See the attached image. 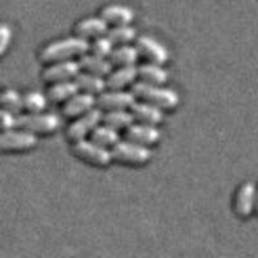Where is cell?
Returning a JSON list of instances; mask_svg holds the SVG:
<instances>
[{
	"label": "cell",
	"instance_id": "1",
	"mask_svg": "<svg viewBox=\"0 0 258 258\" xmlns=\"http://www.w3.org/2000/svg\"><path fill=\"white\" fill-rule=\"evenodd\" d=\"M91 44L88 40L74 36V38L61 39V40L53 41L47 47L43 48L39 54V59L44 64H54L58 62L73 61L75 57H83L89 52Z\"/></svg>",
	"mask_w": 258,
	"mask_h": 258
},
{
	"label": "cell",
	"instance_id": "2",
	"mask_svg": "<svg viewBox=\"0 0 258 258\" xmlns=\"http://www.w3.org/2000/svg\"><path fill=\"white\" fill-rule=\"evenodd\" d=\"M131 92L136 97V100L154 105L161 110H173L179 103L178 93L161 85L137 82L132 85Z\"/></svg>",
	"mask_w": 258,
	"mask_h": 258
},
{
	"label": "cell",
	"instance_id": "3",
	"mask_svg": "<svg viewBox=\"0 0 258 258\" xmlns=\"http://www.w3.org/2000/svg\"><path fill=\"white\" fill-rule=\"evenodd\" d=\"M71 153L87 164L100 168L107 167L114 160L111 150L94 144L92 140H82V141L74 142L71 146Z\"/></svg>",
	"mask_w": 258,
	"mask_h": 258
},
{
	"label": "cell",
	"instance_id": "4",
	"mask_svg": "<svg viewBox=\"0 0 258 258\" xmlns=\"http://www.w3.org/2000/svg\"><path fill=\"white\" fill-rule=\"evenodd\" d=\"M61 120L54 114H24L17 116V128L32 135H49L59 128Z\"/></svg>",
	"mask_w": 258,
	"mask_h": 258
},
{
	"label": "cell",
	"instance_id": "5",
	"mask_svg": "<svg viewBox=\"0 0 258 258\" xmlns=\"http://www.w3.org/2000/svg\"><path fill=\"white\" fill-rule=\"evenodd\" d=\"M111 154L114 160L119 161L121 164L129 165L146 164L153 156V153L149 147L141 146V145H137L128 140L115 145L111 149Z\"/></svg>",
	"mask_w": 258,
	"mask_h": 258
},
{
	"label": "cell",
	"instance_id": "6",
	"mask_svg": "<svg viewBox=\"0 0 258 258\" xmlns=\"http://www.w3.org/2000/svg\"><path fill=\"white\" fill-rule=\"evenodd\" d=\"M102 110L98 109V107L87 112L83 116L77 117L75 120L69 124L68 129H66V137L73 144L85 140L87 136L92 135L94 129L102 123Z\"/></svg>",
	"mask_w": 258,
	"mask_h": 258
},
{
	"label": "cell",
	"instance_id": "7",
	"mask_svg": "<svg viewBox=\"0 0 258 258\" xmlns=\"http://www.w3.org/2000/svg\"><path fill=\"white\" fill-rule=\"evenodd\" d=\"M38 145V137L22 129H12L2 133L0 136V149L6 153H20L27 151Z\"/></svg>",
	"mask_w": 258,
	"mask_h": 258
},
{
	"label": "cell",
	"instance_id": "8",
	"mask_svg": "<svg viewBox=\"0 0 258 258\" xmlns=\"http://www.w3.org/2000/svg\"><path fill=\"white\" fill-rule=\"evenodd\" d=\"M82 69L79 66V62L77 61H66L58 62V63L49 64L43 73L41 78L48 84H58L63 82H71L75 80L80 74Z\"/></svg>",
	"mask_w": 258,
	"mask_h": 258
},
{
	"label": "cell",
	"instance_id": "9",
	"mask_svg": "<svg viewBox=\"0 0 258 258\" xmlns=\"http://www.w3.org/2000/svg\"><path fill=\"white\" fill-rule=\"evenodd\" d=\"M136 48H137L140 57L146 59L147 63L161 66L169 58L167 48L163 47L158 40L150 38V36H140L136 41Z\"/></svg>",
	"mask_w": 258,
	"mask_h": 258
},
{
	"label": "cell",
	"instance_id": "10",
	"mask_svg": "<svg viewBox=\"0 0 258 258\" xmlns=\"http://www.w3.org/2000/svg\"><path fill=\"white\" fill-rule=\"evenodd\" d=\"M136 102V97L132 92L107 91L97 97L98 109L105 111H116V110L131 109Z\"/></svg>",
	"mask_w": 258,
	"mask_h": 258
},
{
	"label": "cell",
	"instance_id": "11",
	"mask_svg": "<svg viewBox=\"0 0 258 258\" xmlns=\"http://www.w3.org/2000/svg\"><path fill=\"white\" fill-rule=\"evenodd\" d=\"M255 194H257V187L253 182H244L238 188L234 198V206H232L236 216L246 218L254 212Z\"/></svg>",
	"mask_w": 258,
	"mask_h": 258
},
{
	"label": "cell",
	"instance_id": "12",
	"mask_svg": "<svg viewBox=\"0 0 258 258\" xmlns=\"http://www.w3.org/2000/svg\"><path fill=\"white\" fill-rule=\"evenodd\" d=\"M97 105V98L92 94L83 93L79 92L77 96H74L73 98L64 102L61 109V114L63 115L66 119H77V117L83 116L87 112L92 111L96 109L94 106Z\"/></svg>",
	"mask_w": 258,
	"mask_h": 258
},
{
	"label": "cell",
	"instance_id": "13",
	"mask_svg": "<svg viewBox=\"0 0 258 258\" xmlns=\"http://www.w3.org/2000/svg\"><path fill=\"white\" fill-rule=\"evenodd\" d=\"M160 131L156 126L141 123L132 124L125 131V140L146 147L158 144L160 141Z\"/></svg>",
	"mask_w": 258,
	"mask_h": 258
},
{
	"label": "cell",
	"instance_id": "14",
	"mask_svg": "<svg viewBox=\"0 0 258 258\" xmlns=\"http://www.w3.org/2000/svg\"><path fill=\"white\" fill-rule=\"evenodd\" d=\"M129 110L135 117V120L141 124H146V125L156 126L164 119L163 110L154 105H150V103L142 102V101H138V102L136 101Z\"/></svg>",
	"mask_w": 258,
	"mask_h": 258
},
{
	"label": "cell",
	"instance_id": "15",
	"mask_svg": "<svg viewBox=\"0 0 258 258\" xmlns=\"http://www.w3.org/2000/svg\"><path fill=\"white\" fill-rule=\"evenodd\" d=\"M109 31V25L106 24L105 21L101 17H91L82 20L78 22L75 26V32L77 36L88 40V39H98L102 38Z\"/></svg>",
	"mask_w": 258,
	"mask_h": 258
},
{
	"label": "cell",
	"instance_id": "16",
	"mask_svg": "<svg viewBox=\"0 0 258 258\" xmlns=\"http://www.w3.org/2000/svg\"><path fill=\"white\" fill-rule=\"evenodd\" d=\"M138 78V68L136 66H124L117 68L106 78V84L109 91H123L125 87L135 84Z\"/></svg>",
	"mask_w": 258,
	"mask_h": 258
},
{
	"label": "cell",
	"instance_id": "17",
	"mask_svg": "<svg viewBox=\"0 0 258 258\" xmlns=\"http://www.w3.org/2000/svg\"><path fill=\"white\" fill-rule=\"evenodd\" d=\"M133 11L124 6H107L101 11V18L107 25L117 26H129L133 21Z\"/></svg>",
	"mask_w": 258,
	"mask_h": 258
},
{
	"label": "cell",
	"instance_id": "18",
	"mask_svg": "<svg viewBox=\"0 0 258 258\" xmlns=\"http://www.w3.org/2000/svg\"><path fill=\"white\" fill-rule=\"evenodd\" d=\"M79 66L82 71L101 78H107L112 73V63L106 58H100L93 54H84L79 58Z\"/></svg>",
	"mask_w": 258,
	"mask_h": 258
},
{
	"label": "cell",
	"instance_id": "19",
	"mask_svg": "<svg viewBox=\"0 0 258 258\" xmlns=\"http://www.w3.org/2000/svg\"><path fill=\"white\" fill-rule=\"evenodd\" d=\"M79 92L77 82L71 80V82H63L50 85V88L47 92V97L48 101H50L52 103H64L68 102L70 98H73L74 96H77Z\"/></svg>",
	"mask_w": 258,
	"mask_h": 258
},
{
	"label": "cell",
	"instance_id": "20",
	"mask_svg": "<svg viewBox=\"0 0 258 258\" xmlns=\"http://www.w3.org/2000/svg\"><path fill=\"white\" fill-rule=\"evenodd\" d=\"M75 82H77L80 92L92 94V96H100L107 88L106 79L97 77V75H92V74L80 73Z\"/></svg>",
	"mask_w": 258,
	"mask_h": 258
},
{
	"label": "cell",
	"instance_id": "21",
	"mask_svg": "<svg viewBox=\"0 0 258 258\" xmlns=\"http://www.w3.org/2000/svg\"><path fill=\"white\" fill-rule=\"evenodd\" d=\"M138 78L147 84L163 85L168 82V73L159 64L145 63L138 68Z\"/></svg>",
	"mask_w": 258,
	"mask_h": 258
},
{
	"label": "cell",
	"instance_id": "22",
	"mask_svg": "<svg viewBox=\"0 0 258 258\" xmlns=\"http://www.w3.org/2000/svg\"><path fill=\"white\" fill-rule=\"evenodd\" d=\"M138 50L137 48L132 47V45H120V47L114 48L111 56L109 57V61L111 62L112 66H117V68H124V66H135L137 62Z\"/></svg>",
	"mask_w": 258,
	"mask_h": 258
},
{
	"label": "cell",
	"instance_id": "23",
	"mask_svg": "<svg viewBox=\"0 0 258 258\" xmlns=\"http://www.w3.org/2000/svg\"><path fill=\"white\" fill-rule=\"evenodd\" d=\"M102 124L115 129V131H126L129 126L135 124V117L131 111L126 110H116V111H106L102 117Z\"/></svg>",
	"mask_w": 258,
	"mask_h": 258
},
{
	"label": "cell",
	"instance_id": "24",
	"mask_svg": "<svg viewBox=\"0 0 258 258\" xmlns=\"http://www.w3.org/2000/svg\"><path fill=\"white\" fill-rule=\"evenodd\" d=\"M91 140L94 144L100 145V146L105 147V149H109V147L112 149L115 145L120 142L119 132L110 128V126L105 125V124H101V125H98L94 129L91 135Z\"/></svg>",
	"mask_w": 258,
	"mask_h": 258
},
{
	"label": "cell",
	"instance_id": "25",
	"mask_svg": "<svg viewBox=\"0 0 258 258\" xmlns=\"http://www.w3.org/2000/svg\"><path fill=\"white\" fill-rule=\"evenodd\" d=\"M0 102L3 110L12 112L13 115L20 114L21 110H24V96H21L15 89H7L2 93Z\"/></svg>",
	"mask_w": 258,
	"mask_h": 258
},
{
	"label": "cell",
	"instance_id": "26",
	"mask_svg": "<svg viewBox=\"0 0 258 258\" xmlns=\"http://www.w3.org/2000/svg\"><path fill=\"white\" fill-rule=\"evenodd\" d=\"M48 97L40 92H29L24 96V110L27 114H41L47 109Z\"/></svg>",
	"mask_w": 258,
	"mask_h": 258
},
{
	"label": "cell",
	"instance_id": "27",
	"mask_svg": "<svg viewBox=\"0 0 258 258\" xmlns=\"http://www.w3.org/2000/svg\"><path fill=\"white\" fill-rule=\"evenodd\" d=\"M106 36L110 39L114 45H128L131 41L136 39V30L131 26H117L112 27L107 31Z\"/></svg>",
	"mask_w": 258,
	"mask_h": 258
},
{
	"label": "cell",
	"instance_id": "28",
	"mask_svg": "<svg viewBox=\"0 0 258 258\" xmlns=\"http://www.w3.org/2000/svg\"><path fill=\"white\" fill-rule=\"evenodd\" d=\"M112 50H114V44L110 41V39L107 38V36L94 39L93 43H92L91 47H89L91 54L106 59H109V57L111 56Z\"/></svg>",
	"mask_w": 258,
	"mask_h": 258
},
{
	"label": "cell",
	"instance_id": "29",
	"mask_svg": "<svg viewBox=\"0 0 258 258\" xmlns=\"http://www.w3.org/2000/svg\"><path fill=\"white\" fill-rule=\"evenodd\" d=\"M0 117H2V129H3V132L17 128V116L13 115L12 112L2 110L0 111Z\"/></svg>",
	"mask_w": 258,
	"mask_h": 258
},
{
	"label": "cell",
	"instance_id": "30",
	"mask_svg": "<svg viewBox=\"0 0 258 258\" xmlns=\"http://www.w3.org/2000/svg\"><path fill=\"white\" fill-rule=\"evenodd\" d=\"M11 41H12V30L7 25H2L0 26V53L2 54L6 53L7 48L11 44Z\"/></svg>",
	"mask_w": 258,
	"mask_h": 258
},
{
	"label": "cell",
	"instance_id": "31",
	"mask_svg": "<svg viewBox=\"0 0 258 258\" xmlns=\"http://www.w3.org/2000/svg\"><path fill=\"white\" fill-rule=\"evenodd\" d=\"M254 212L258 214V187H257V194H255V207Z\"/></svg>",
	"mask_w": 258,
	"mask_h": 258
}]
</instances>
